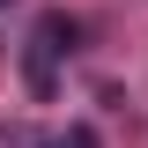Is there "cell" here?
<instances>
[{
  "mask_svg": "<svg viewBox=\"0 0 148 148\" xmlns=\"http://www.w3.org/2000/svg\"><path fill=\"white\" fill-rule=\"evenodd\" d=\"M74 45V22L67 15H37L30 45H22V82H30V96H52L59 89V52Z\"/></svg>",
  "mask_w": 148,
  "mask_h": 148,
  "instance_id": "cell-1",
  "label": "cell"
},
{
  "mask_svg": "<svg viewBox=\"0 0 148 148\" xmlns=\"http://www.w3.org/2000/svg\"><path fill=\"white\" fill-rule=\"evenodd\" d=\"M0 8H8V0H0Z\"/></svg>",
  "mask_w": 148,
  "mask_h": 148,
  "instance_id": "cell-3",
  "label": "cell"
},
{
  "mask_svg": "<svg viewBox=\"0 0 148 148\" xmlns=\"http://www.w3.org/2000/svg\"><path fill=\"white\" fill-rule=\"evenodd\" d=\"M45 148H96V126H59L45 133Z\"/></svg>",
  "mask_w": 148,
  "mask_h": 148,
  "instance_id": "cell-2",
  "label": "cell"
}]
</instances>
